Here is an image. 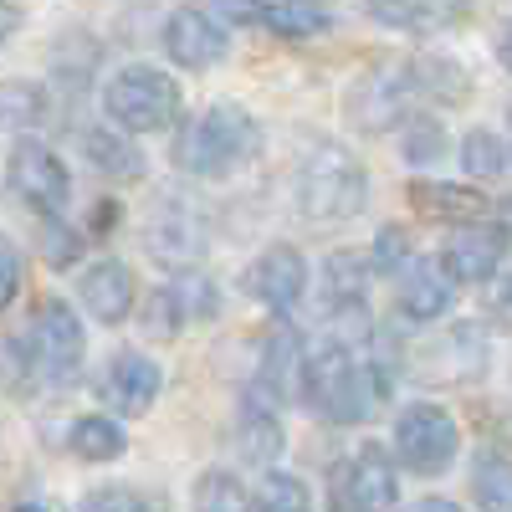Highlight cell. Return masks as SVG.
Masks as SVG:
<instances>
[{"mask_svg": "<svg viewBox=\"0 0 512 512\" xmlns=\"http://www.w3.org/2000/svg\"><path fill=\"white\" fill-rule=\"evenodd\" d=\"M236 446H241V456H246L251 466H267V461H277V451H282V425H277L272 405H256V400H251V405L241 410Z\"/></svg>", "mask_w": 512, "mask_h": 512, "instance_id": "cell-20", "label": "cell"}, {"mask_svg": "<svg viewBox=\"0 0 512 512\" xmlns=\"http://www.w3.org/2000/svg\"><path fill=\"white\" fill-rule=\"evenodd\" d=\"M497 57H502V67L512 72V26H507V31L497 36Z\"/></svg>", "mask_w": 512, "mask_h": 512, "instance_id": "cell-37", "label": "cell"}, {"mask_svg": "<svg viewBox=\"0 0 512 512\" xmlns=\"http://www.w3.org/2000/svg\"><path fill=\"white\" fill-rule=\"evenodd\" d=\"M82 354H88V338H82V318L67 303H41L36 328H31V359L36 374L47 384H67L82 369Z\"/></svg>", "mask_w": 512, "mask_h": 512, "instance_id": "cell-9", "label": "cell"}, {"mask_svg": "<svg viewBox=\"0 0 512 512\" xmlns=\"http://www.w3.org/2000/svg\"><path fill=\"white\" fill-rule=\"evenodd\" d=\"M405 262H410V246H405V231L400 226H384V236L374 241V267L379 272H405Z\"/></svg>", "mask_w": 512, "mask_h": 512, "instance_id": "cell-32", "label": "cell"}, {"mask_svg": "<svg viewBox=\"0 0 512 512\" xmlns=\"http://www.w3.org/2000/svg\"><path fill=\"white\" fill-rule=\"evenodd\" d=\"M231 47V36H226V21H216L210 11L200 6H180L175 16L164 21V52L175 67H190V72H205V67H216Z\"/></svg>", "mask_w": 512, "mask_h": 512, "instance_id": "cell-11", "label": "cell"}, {"mask_svg": "<svg viewBox=\"0 0 512 512\" xmlns=\"http://www.w3.org/2000/svg\"><path fill=\"white\" fill-rule=\"evenodd\" d=\"M472 497L482 512H512V461L487 451L472 466Z\"/></svg>", "mask_w": 512, "mask_h": 512, "instance_id": "cell-22", "label": "cell"}, {"mask_svg": "<svg viewBox=\"0 0 512 512\" xmlns=\"http://www.w3.org/2000/svg\"><path fill=\"white\" fill-rule=\"evenodd\" d=\"M369 200V180L364 169L349 149H313L303 164H297V210H303L308 221H349L359 216Z\"/></svg>", "mask_w": 512, "mask_h": 512, "instance_id": "cell-3", "label": "cell"}, {"mask_svg": "<svg viewBox=\"0 0 512 512\" xmlns=\"http://www.w3.org/2000/svg\"><path fill=\"white\" fill-rule=\"evenodd\" d=\"M256 512H313L308 487L287 477V472H267L262 487H256Z\"/></svg>", "mask_w": 512, "mask_h": 512, "instance_id": "cell-27", "label": "cell"}, {"mask_svg": "<svg viewBox=\"0 0 512 512\" xmlns=\"http://www.w3.org/2000/svg\"><path fill=\"white\" fill-rule=\"evenodd\" d=\"M405 512H461L451 497H420V502H410Z\"/></svg>", "mask_w": 512, "mask_h": 512, "instance_id": "cell-35", "label": "cell"}, {"mask_svg": "<svg viewBox=\"0 0 512 512\" xmlns=\"http://www.w3.org/2000/svg\"><path fill=\"white\" fill-rule=\"evenodd\" d=\"M82 149H88V164L108 180H134L144 175V154L134 149V139L118 134V128H88L82 134Z\"/></svg>", "mask_w": 512, "mask_h": 512, "instance_id": "cell-18", "label": "cell"}, {"mask_svg": "<svg viewBox=\"0 0 512 512\" xmlns=\"http://www.w3.org/2000/svg\"><path fill=\"white\" fill-rule=\"evenodd\" d=\"M512 251V231L502 221H466L451 226L446 246H441V267L451 272V282H487Z\"/></svg>", "mask_w": 512, "mask_h": 512, "instance_id": "cell-10", "label": "cell"}, {"mask_svg": "<svg viewBox=\"0 0 512 512\" xmlns=\"http://www.w3.org/2000/svg\"><path fill=\"white\" fill-rule=\"evenodd\" d=\"M395 297H400V313L415 318V323H436L451 297H456V282L451 272L441 267V256H410L405 272L395 277Z\"/></svg>", "mask_w": 512, "mask_h": 512, "instance_id": "cell-13", "label": "cell"}, {"mask_svg": "<svg viewBox=\"0 0 512 512\" xmlns=\"http://www.w3.org/2000/svg\"><path fill=\"white\" fill-rule=\"evenodd\" d=\"M149 251L159 256L164 267H190L195 256L205 251V231H200V216L185 205H164L154 226H149Z\"/></svg>", "mask_w": 512, "mask_h": 512, "instance_id": "cell-16", "label": "cell"}, {"mask_svg": "<svg viewBox=\"0 0 512 512\" xmlns=\"http://www.w3.org/2000/svg\"><path fill=\"white\" fill-rule=\"evenodd\" d=\"M400 144H405V159H410V164H431V159H441V149H446V128H441V118L410 113Z\"/></svg>", "mask_w": 512, "mask_h": 512, "instance_id": "cell-28", "label": "cell"}, {"mask_svg": "<svg viewBox=\"0 0 512 512\" xmlns=\"http://www.w3.org/2000/svg\"><path fill=\"white\" fill-rule=\"evenodd\" d=\"M379 390H384L379 369L349 338H328V344L303 354V384H297V395L333 425H359L364 415H374Z\"/></svg>", "mask_w": 512, "mask_h": 512, "instance_id": "cell-1", "label": "cell"}, {"mask_svg": "<svg viewBox=\"0 0 512 512\" xmlns=\"http://www.w3.org/2000/svg\"><path fill=\"white\" fill-rule=\"evenodd\" d=\"M77 297H82V308H88L98 323L113 328V323H123L128 313H134L139 287H134V272H128L123 262L103 256V262L82 267V277H77Z\"/></svg>", "mask_w": 512, "mask_h": 512, "instance_id": "cell-15", "label": "cell"}, {"mask_svg": "<svg viewBox=\"0 0 512 512\" xmlns=\"http://www.w3.org/2000/svg\"><path fill=\"white\" fill-rule=\"evenodd\" d=\"M262 21L277 31V36H318L328 31V11L318 0H272L262 11Z\"/></svg>", "mask_w": 512, "mask_h": 512, "instance_id": "cell-23", "label": "cell"}, {"mask_svg": "<svg viewBox=\"0 0 512 512\" xmlns=\"http://www.w3.org/2000/svg\"><path fill=\"white\" fill-rule=\"evenodd\" d=\"M195 512H256V497L231 472H205L195 482Z\"/></svg>", "mask_w": 512, "mask_h": 512, "instance_id": "cell-24", "label": "cell"}, {"mask_svg": "<svg viewBox=\"0 0 512 512\" xmlns=\"http://www.w3.org/2000/svg\"><path fill=\"white\" fill-rule=\"evenodd\" d=\"M400 502V477L384 446H359L333 472V507L338 512H390Z\"/></svg>", "mask_w": 512, "mask_h": 512, "instance_id": "cell-8", "label": "cell"}, {"mask_svg": "<svg viewBox=\"0 0 512 512\" xmlns=\"http://www.w3.org/2000/svg\"><path fill=\"white\" fill-rule=\"evenodd\" d=\"M41 251H47V262H72V256H77V236H67V226H62V221H47Z\"/></svg>", "mask_w": 512, "mask_h": 512, "instance_id": "cell-34", "label": "cell"}, {"mask_svg": "<svg viewBox=\"0 0 512 512\" xmlns=\"http://www.w3.org/2000/svg\"><path fill=\"white\" fill-rule=\"evenodd\" d=\"M159 384L164 379H159V364L149 354L123 349V354H113V364L103 374V395L118 415H149L154 400H159Z\"/></svg>", "mask_w": 512, "mask_h": 512, "instance_id": "cell-14", "label": "cell"}, {"mask_svg": "<svg viewBox=\"0 0 512 512\" xmlns=\"http://www.w3.org/2000/svg\"><path fill=\"white\" fill-rule=\"evenodd\" d=\"M11 190L21 195V205H31L36 216H62V205L72 200V175L52 144L41 139H16L11 149Z\"/></svg>", "mask_w": 512, "mask_h": 512, "instance_id": "cell-7", "label": "cell"}, {"mask_svg": "<svg viewBox=\"0 0 512 512\" xmlns=\"http://www.w3.org/2000/svg\"><path fill=\"white\" fill-rule=\"evenodd\" d=\"M67 446L77 461H118L128 451V436H123V425L113 415H77L72 420V431H67Z\"/></svg>", "mask_w": 512, "mask_h": 512, "instance_id": "cell-19", "label": "cell"}, {"mask_svg": "<svg viewBox=\"0 0 512 512\" xmlns=\"http://www.w3.org/2000/svg\"><path fill=\"white\" fill-rule=\"evenodd\" d=\"M16 512H47V507H36V502H26V507H16Z\"/></svg>", "mask_w": 512, "mask_h": 512, "instance_id": "cell-38", "label": "cell"}, {"mask_svg": "<svg viewBox=\"0 0 512 512\" xmlns=\"http://www.w3.org/2000/svg\"><path fill=\"white\" fill-rule=\"evenodd\" d=\"M262 6H267V0H262Z\"/></svg>", "mask_w": 512, "mask_h": 512, "instance_id": "cell-39", "label": "cell"}, {"mask_svg": "<svg viewBox=\"0 0 512 512\" xmlns=\"http://www.w3.org/2000/svg\"><path fill=\"white\" fill-rule=\"evenodd\" d=\"M456 446H461V431L446 405L436 400H415L400 410L395 420V456L420 477H441L446 466L456 461Z\"/></svg>", "mask_w": 512, "mask_h": 512, "instance_id": "cell-5", "label": "cell"}, {"mask_svg": "<svg viewBox=\"0 0 512 512\" xmlns=\"http://www.w3.org/2000/svg\"><path fill=\"white\" fill-rule=\"evenodd\" d=\"M31 369H36V359L16 344V338H0V390H16V384H26Z\"/></svg>", "mask_w": 512, "mask_h": 512, "instance_id": "cell-31", "label": "cell"}, {"mask_svg": "<svg viewBox=\"0 0 512 512\" xmlns=\"http://www.w3.org/2000/svg\"><path fill=\"white\" fill-rule=\"evenodd\" d=\"M21 251L6 241V236H0V313H6L11 303H16V292H21Z\"/></svg>", "mask_w": 512, "mask_h": 512, "instance_id": "cell-33", "label": "cell"}, {"mask_svg": "<svg viewBox=\"0 0 512 512\" xmlns=\"http://www.w3.org/2000/svg\"><path fill=\"white\" fill-rule=\"evenodd\" d=\"M246 292L262 308H272V313H292L297 303H303V292H308V262H303V251H292V246L262 251L246 267Z\"/></svg>", "mask_w": 512, "mask_h": 512, "instance_id": "cell-12", "label": "cell"}, {"mask_svg": "<svg viewBox=\"0 0 512 512\" xmlns=\"http://www.w3.org/2000/svg\"><path fill=\"white\" fill-rule=\"evenodd\" d=\"M461 169L477 180H492L507 169V144L492 134V128H472V134L461 139Z\"/></svg>", "mask_w": 512, "mask_h": 512, "instance_id": "cell-26", "label": "cell"}, {"mask_svg": "<svg viewBox=\"0 0 512 512\" xmlns=\"http://www.w3.org/2000/svg\"><path fill=\"white\" fill-rule=\"evenodd\" d=\"M410 205L420 210L425 221L466 226V221H482L487 195H482V190H461V185H425V180H415V185H410Z\"/></svg>", "mask_w": 512, "mask_h": 512, "instance_id": "cell-17", "label": "cell"}, {"mask_svg": "<svg viewBox=\"0 0 512 512\" xmlns=\"http://www.w3.org/2000/svg\"><path fill=\"white\" fill-rule=\"evenodd\" d=\"M11 31H16V6H11V0H0V47L11 41Z\"/></svg>", "mask_w": 512, "mask_h": 512, "instance_id": "cell-36", "label": "cell"}, {"mask_svg": "<svg viewBox=\"0 0 512 512\" xmlns=\"http://www.w3.org/2000/svg\"><path fill=\"white\" fill-rule=\"evenodd\" d=\"M369 16L384 21V26H400V31H425L431 6H425V0H369Z\"/></svg>", "mask_w": 512, "mask_h": 512, "instance_id": "cell-29", "label": "cell"}, {"mask_svg": "<svg viewBox=\"0 0 512 512\" xmlns=\"http://www.w3.org/2000/svg\"><path fill=\"white\" fill-rule=\"evenodd\" d=\"M103 108L123 134H159V128H175L185 113L180 82L159 72V67H123L108 88H103Z\"/></svg>", "mask_w": 512, "mask_h": 512, "instance_id": "cell-4", "label": "cell"}, {"mask_svg": "<svg viewBox=\"0 0 512 512\" xmlns=\"http://www.w3.org/2000/svg\"><path fill=\"white\" fill-rule=\"evenodd\" d=\"M47 118V93L36 82H0V128H31Z\"/></svg>", "mask_w": 512, "mask_h": 512, "instance_id": "cell-25", "label": "cell"}, {"mask_svg": "<svg viewBox=\"0 0 512 512\" xmlns=\"http://www.w3.org/2000/svg\"><path fill=\"white\" fill-rule=\"evenodd\" d=\"M420 88V72L415 67H400V62H379L369 67L354 93H349V118L364 134H384V128H400L410 118V98Z\"/></svg>", "mask_w": 512, "mask_h": 512, "instance_id": "cell-6", "label": "cell"}, {"mask_svg": "<svg viewBox=\"0 0 512 512\" xmlns=\"http://www.w3.org/2000/svg\"><path fill=\"white\" fill-rule=\"evenodd\" d=\"M364 287H369V256H359V251L328 256V297H333V308L344 303V313H359L364 308Z\"/></svg>", "mask_w": 512, "mask_h": 512, "instance_id": "cell-21", "label": "cell"}, {"mask_svg": "<svg viewBox=\"0 0 512 512\" xmlns=\"http://www.w3.org/2000/svg\"><path fill=\"white\" fill-rule=\"evenodd\" d=\"M256 144H262V128L241 103H210L180 128L175 164L200 180H226L256 154Z\"/></svg>", "mask_w": 512, "mask_h": 512, "instance_id": "cell-2", "label": "cell"}, {"mask_svg": "<svg viewBox=\"0 0 512 512\" xmlns=\"http://www.w3.org/2000/svg\"><path fill=\"white\" fill-rule=\"evenodd\" d=\"M77 512H149V502L128 487H98L77 502Z\"/></svg>", "mask_w": 512, "mask_h": 512, "instance_id": "cell-30", "label": "cell"}]
</instances>
